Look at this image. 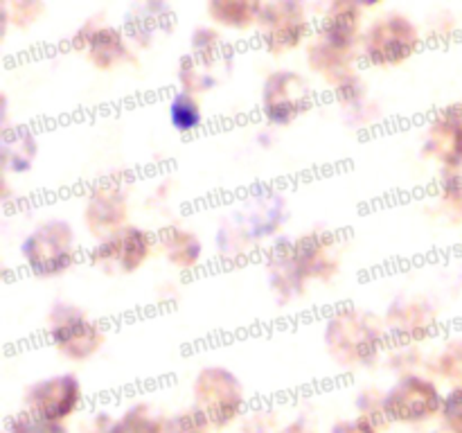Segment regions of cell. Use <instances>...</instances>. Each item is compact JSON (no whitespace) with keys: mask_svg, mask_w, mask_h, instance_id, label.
Masks as SVG:
<instances>
[{"mask_svg":"<svg viewBox=\"0 0 462 433\" xmlns=\"http://www.w3.org/2000/svg\"><path fill=\"white\" fill-rule=\"evenodd\" d=\"M162 422L165 419L152 415L149 406L135 404L120 419H113L106 433H162Z\"/></svg>","mask_w":462,"mask_h":433,"instance_id":"cell-19","label":"cell"},{"mask_svg":"<svg viewBox=\"0 0 462 433\" xmlns=\"http://www.w3.org/2000/svg\"><path fill=\"white\" fill-rule=\"evenodd\" d=\"M210 419L194 406L185 413H176L162 422V433H210Z\"/></svg>","mask_w":462,"mask_h":433,"instance_id":"cell-24","label":"cell"},{"mask_svg":"<svg viewBox=\"0 0 462 433\" xmlns=\"http://www.w3.org/2000/svg\"><path fill=\"white\" fill-rule=\"evenodd\" d=\"M361 9L364 7H359L355 0H332L328 12L323 14L316 39L325 41L332 48L352 52L355 43L361 39Z\"/></svg>","mask_w":462,"mask_h":433,"instance_id":"cell-12","label":"cell"},{"mask_svg":"<svg viewBox=\"0 0 462 433\" xmlns=\"http://www.w3.org/2000/svg\"><path fill=\"white\" fill-rule=\"evenodd\" d=\"M307 18L305 0H269L257 18L262 45L278 57L298 48L310 36Z\"/></svg>","mask_w":462,"mask_h":433,"instance_id":"cell-6","label":"cell"},{"mask_svg":"<svg viewBox=\"0 0 462 433\" xmlns=\"http://www.w3.org/2000/svg\"><path fill=\"white\" fill-rule=\"evenodd\" d=\"M48 334L52 345L72 361H84L93 356L104 341L97 325L70 305L54 307L50 314Z\"/></svg>","mask_w":462,"mask_h":433,"instance_id":"cell-7","label":"cell"},{"mask_svg":"<svg viewBox=\"0 0 462 433\" xmlns=\"http://www.w3.org/2000/svg\"><path fill=\"white\" fill-rule=\"evenodd\" d=\"M440 418L449 433H462V383L454 386L442 400Z\"/></svg>","mask_w":462,"mask_h":433,"instance_id":"cell-26","label":"cell"},{"mask_svg":"<svg viewBox=\"0 0 462 433\" xmlns=\"http://www.w3.org/2000/svg\"><path fill=\"white\" fill-rule=\"evenodd\" d=\"M5 433H68V428L63 422H54V419H45L30 410H21L9 419Z\"/></svg>","mask_w":462,"mask_h":433,"instance_id":"cell-22","label":"cell"},{"mask_svg":"<svg viewBox=\"0 0 462 433\" xmlns=\"http://www.w3.org/2000/svg\"><path fill=\"white\" fill-rule=\"evenodd\" d=\"M41 12H43V0H3L5 27L9 23L16 27H27L30 23L39 21Z\"/></svg>","mask_w":462,"mask_h":433,"instance_id":"cell-23","label":"cell"},{"mask_svg":"<svg viewBox=\"0 0 462 433\" xmlns=\"http://www.w3.org/2000/svg\"><path fill=\"white\" fill-rule=\"evenodd\" d=\"M280 433H316V431L311 427H307V424L302 422V419H298V422L289 424V427L282 428V431H280Z\"/></svg>","mask_w":462,"mask_h":433,"instance_id":"cell-28","label":"cell"},{"mask_svg":"<svg viewBox=\"0 0 462 433\" xmlns=\"http://www.w3.org/2000/svg\"><path fill=\"white\" fill-rule=\"evenodd\" d=\"M158 239L165 248L167 260L180 269H192L201 260V242L189 230L165 228L158 233Z\"/></svg>","mask_w":462,"mask_h":433,"instance_id":"cell-17","label":"cell"},{"mask_svg":"<svg viewBox=\"0 0 462 433\" xmlns=\"http://www.w3.org/2000/svg\"><path fill=\"white\" fill-rule=\"evenodd\" d=\"M27 269L41 278L61 275L75 264V230L61 219H50L36 226L21 246Z\"/></svg>","mask_w":462,"mask_h":433,"instance_id":"cell-2","label":"cell"},{"mask_svg":"<svg viewBox=\"0 0 462 433\" xmlns=\"http://www.w3.org/2000/svg\"><path fill=\"white\" fill-rule=\"evenodd\" d=\"M329 433H379L377 424H373L365 418H355V419H343V422L334 424V428Z\"/></svg>","mask_w":462,"mask_h":433,"instance_id":"cell-27","label":"cell"},{"mask_svg":"<svg viewBox=\"0 0 462 433\" xmlns=\"http://www.w3.org/2000/svg\"><path fill=\"white\" fill-rule=\"evenodd\" d=\"M440 386L422 374H404L383 392V410L391 422L420 424L436 418L442 409Z\"/></svg>","mask_w":462,"mask_h":433,"instance_id":"cell-5","label":"cell"},{"mask_svg":"<svg viewBox=\"0 0 462 433\" xmlns=\"http://www.w3.org/2000/svg\"><path fill=\"white\" fill-rule=\"evenodd\" d=\"M431 370L438 377H445L447 382H454L456 386L462 383V338H451L447 341L445 350L436 356Z\"/></svg>","mask_w":462,"mask_h":433,"instance_id":"cell-21","label":"cell"},{"mask_svg":"<svg viewBox=\"0 0 462 433\" xmlns=\"http://www.w3.org/2000/svg\"><path fill=\"white\" fill-rule=\"evenodd\" d=\"M264 0H208V14L219 25L233 27V30H246L257 25Z\"/></svg>","mask_w":462,"mask_h":433,"instance_id":"cell-16","label":"cell"},{"mask_svg":"<svg viewBox=\"0 0 462 433\" xmlns=\"http://www.w3.org/2000/svg\"><path fill=\"white\" fill-rule=\"evenodd\" d=\"M383 329L368 314L359 309H343L329 318L325 327V343L338 365L364 368L374 364L383 345Z\"/></svg>","mask_w":462,"mask_h":433,"instance_id":"cell-1","label":"cell"},{"mask_svg":"<svg viewBox=\"0 0 462 433\" xmlns=\"http://www.w3.org/2000/svg\"><path fill=\"white\" fill-rule=\"evenodd\" d=\"M152 248L153 242L149 233L134 228V226H122V228L102 237V242L93 251V262L102 264L104 269L116 266L122 273H134L147 262Z\"/></svg>","mask_w":462,"mask_h":433,"instance_id":"cell-10","label":"cell"},{"mask_svg":"<svg viewBox=\"0 0 462 433\" xmlns=\"http://www.w3.org/2000/svg\"><path fill=\"white\" fill-rule=\"evenodd\" d=\"M126 198L117 188H99L88 197L84 219L86 228L93 230L95 237H106L113 230L122 228L126 215Z\"/></svg>","mask_w":462,"mask_h":433,"instance_id":"cell-13","label":"cell"},{"mask_svg":"<svg viewBox=\"0 0 462 433\" xmlns=\"http://www.w3.org/2000/svg\"><path fill=\"white\" fill-rule=\"evenodd\" d=\"M424 152L447 171L462 170V104L442 108L433 117L427 129Z\"/></svg>","mask_w":462,"mask_h":433,"instance_id":"cell-11","label":"cell"},{"mask_svg":"<svg viewBox=\"0 0 462 433\" xmlns=\"http://www.w3.org/2000/svg\"><path fill=\"white\" fill-rule=\"evenodd\" d=\"M388 327L393 338H397L402 345H411L431 336L436 329V314L429 307H420L415 302L400 307L393 305L388 311Z\"/></svg>","mask_w":462,"mask_h":433,"instance_id":"cell-14","label":"cell"},{"mask_svg":"<svg viewBox=\"0 0 462 433\" xmlns=\"http://www.w3.org/2000/svg\"><path fill=\"white\" fill-rule=\"evenodd\" d=\"M420 30L404 14H386L377 18L361 36L364 59L373 66H395L415 54L420 45Z\"/></svg>","mask_w":462,"mask_h":433,"instance_id":"cell-3","label":"cell"},{"mask_svg":"<svg viewBox=\"0 0 462 433\" xmlns=\"http://www.w3.org/2000/svg\"><path fill=\"white\" fill-rule=\"evenodd\" d=\"M170 18L171 12L167 7V0H143L129 14V34L134 39H143V36L152 39Z\"/></svg>","mask_w":462,"mask_h":433,"instance_id":"cell-18","label":"cell"},{"mask_svg":"<svg viewBox=\"0 0 462 433\" xmlns=\"http://www.w3.org/2000/svg\"><path fill=\"white\" fill-rule=\"evenodd\" d=\"M311 104V88L300 75L278 70L266 79L262 90V111L273 124H287L305 113Z\"/></svg>","mask_w":462,"mask_h":433,"instance_id":"cell-9","label":"cell"},{"mask_svg":"<svg viewBox=\"0 0 462 433\" xmlns=\"http://www.w3.org/2000/svg\"><path fill=\"white\" fill-rule=\"evenodd\" d=\"M170 120L174 124L176 131L180 134H188V131H194L201 126L203 113L201 106H199L197 99L189 93H179L170 104Z\"/></svg>","mask_w":462,"mask_h":433,"instance_id":"cell-20","label":"cell"},{"mask_svg":"<svg viewBox=\"0 0 462 433\" xmlns=\"http://www.w3.org/2000/svg\"><path fill=\"white\" fill-rule=\"evenodd\" d=\"M79 48H84L88 61L102 70L125 63L129 57L125 34L116 27H90L88 36H79Z\"/></svg>","mask_w":462,"mask_h":433,"instance_id":"cell-15","label":"cell"},{"mask_svg":"<svg viewBox=\"0 0 462 433\" xmlns=\"http://www.w3.org/2000/svg\"><path fill=\"white\" fill-rule=\"evenodd\" d=\"M359 7H374V5H382L383 0H355Z\"/></svg>","mask_w":462,"mask_h":433,"instance_id":"cell-29","label":"cell"},{"mask_svg":"<svg viewBox=\"0 0 462 433\" xmlns=\"http://www.w3.org/2000/svg\"><path fill=\"white\" fill-rule=\"evenodd\" d=\"M81 397L84 395H81L79 379L66 373L32 383L25 391L23 404L30 413L41 415L45 419H54V422H63L79 409Z\"/></svg>","mask_w":462,"mask_h":433,"instance_id":"cell-8","label":"cell"},{"mask_svg":"<svg viewBox=\"0 0 462 433\" xmlns=\"http://www.w3.org/2000/svg\"><path fill=\"white\" fill-rule=\"evenodd\" d=\"M197 409L210 419L212 427H228L242 415L244 391L237 374L219 365H208L197 374L192 383Z\"/></svg>","mask_w":462,"mask_h":433,"instance_id":"cell-4","label":"cell"},{"mask_svg":"<svg viewBox=\"0 0 462 433\" xmlns=\"http://www.w3.org/2000/svg\"><path fill=\"white\" fill-rule=\"evenodd\" d=\"M221 54V39L219 32L210 27H201L192 34V57L201 63L217 61Z\"/></svg>","mask_w":462,"mask_h":433,"instance_id":"cell-25","label":"cell"}]
</instances>
